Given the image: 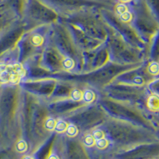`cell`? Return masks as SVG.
Here are the masks:
<instances>
[{"label": "cell", "instance_id": "6da1fadb", "mask_svg": "<svg viewBox=\"0 0 159 159\" xmlns=\"http://www.w3.org/2000/svg\"><path fill=\"white\" fill-rule=\"evenodd\" d=\"M148 107L153 111H159V96L156 95H153L148 99Z\"/></svg>", "mask_w": 159, "mask_h": 159}, {"label": "cell", "instance_id": "7a4b0ae2", "mask_svg": "<svg viewBox=\"0 0 159 159\" xmlns=\"http://www.w3.org/2000/svg\"><path fill=\"white\" fill-rule=\"evenodd\" d=\"M68 127V124L65 123V121H62V120H60L57 123H56L55 125L54 130L55 131L57 132V133H63V132L66 131Z\"/></svg>", "mask_w": 159, "mask_h": 159}, {"label": "cell", "instance_id": "3957f363", "mask_svg": "<svg viewBox=\"0 0 159 159\" xmlns=\"http://www.w3.org/2000/svg\"><path fill=\"white\" fill-rule=\"evenodd\" d=\"M16 150L18 153H25L28 149V145L25 140H19L18 143H16Z\"/></svg>", "mask_w": 159, "mask_h": 159}, {"label": "cell", "instance_id": "277c9868", "mask_svg": "<svg viewBox=\"0 0 159 159\" xmlns=\"http://www.w3.org/2000/svg\"><path fill=\"white\" fill-rule=\"evenodd\" d=\"M83 142H84V144L88 147H92L96 144V140H95V139L93 138V136L91 135V134L85 136Z\"/></svg>", "mask_w": 159, "mask_h": 159}, {"label": "cell", "instance_id": "5b68a950", "mask_svg": "<svg viewBox=\"0 0 159 159\" xmlns=\"http://www.w3.org/2000/svg\"><path fill=\"white\" fill-rule=\"evenodd\" d=\"M66 133L69 137H75L78 134V129L75 125H69L66 130Z\"/></svg>", "mask_w": 159, "mask_h": 159}, {"label": "cell", "instance_id": "8992f818", "mask_svg": "<svg viewBox=\"0 0 159 159\" xmlns=\"http://www.w3.org/2000/svg\"><path fill=\"white\" fill-rule=\"evenodd\" d=\"M95 145L100 150H103V149L107 148V146H108V141L105 138H103V139L96 140V144Z\"/></svg>", "mask_w": 159, "mask_h": 159}, {"label": "cell", "instance_id": "52a82bcc", "mask_svg": "<svg viewBox=\"0 0 159 159\" xmlns=\"http://www.w3.org/2000/svg\"><path fill=\"white\" fill-rule=\"evenodd\" d=\"M12 71V70H11ZM11 70H8L7 68V70L3 71V72H0V80L2 82H7L10 81L11 79Z\"/></svg>", "mask_w": 159, "mask_h": 159}, {"label": "cell", "instance_id": "ba28073f", "mask_svg": "<svg viewBox=\"0 0 159 159\" xmlns=\"http://www.w3.org/2000/svg\"><path fill=\"white\" fill-rule=\"evenodd\" d=\"M83 98L84 99L85 102H88V103H90L92 102L93 99H94V93L90 90L85 91L84 93L83 94Z\"/></svg>", "mask_w": 159, "mask_h": 159}, {"label": "cell", "instance_id": "9c48e42d", "mask_svg": "<svg viewBox=\"0 0 159 159\" xmlns=\"http://www.w3.org/2000/svg\"><path fill=\"white\" fill-rule=\"evenodd\" d=\"M148 71L150 74L152 75H157L159 73V65L156 62L152 63L151 65L149 66Z\"/></svg>", "mask_w": 159, "mask_h": 159}, {"label": "cell", "instance_id": "30bf717a", "mask_svg": "<svg viewBox=\"0 0 159 159\" xmlns=\"http://www.w3.org/2000/svg\"><path fill=\"white\" fill-rule=\"evenodd\" d=\"M71 97L75 101H79L83 97V94H82V92L80 91L77 90V89H75L71 93Z\"/></svg>", "mask_w": 159, "mask_h": 159}, {"label": "cell", "instance_id": "8fae6325", "mask_svg": "<svg viewBox=\"0 0 159 159\" xmlns=\"http://www.w3.org/2000/svg\"><path fill=\"white\" fill-rule=\"evenodd\" d=\"M62 65L65 69H72L74 67V61L71 58H65L63 61Z\"/></svg>", "mask_w": 159, "mask_h": 159}, {"label": "cell", "instance_id": "7c38bea8", "mask_svg": "<svg viewBox=\"0 0 159 159\" xmlns=\"http://www.w3.org/2000/svg\"><path fill=\"white\" fill-rule=\"evenodd\" d=\"M55 125H56V122H55L54 119H48L45 123V128L47 129V130H54Z\"/></svg>", "mask_w": 159, "mask_h": 159}, {"label": "cell", "instance_id": "4fadbf2b", "mask_svg": "<svg viewBox=\"0 0 159 159\" xmlns=\"http://www.w3.org/2000/svg\"><path fill=\"white\" fill-rule=\"evenodd\" d=\"M31 41H32V43L34 45H40L43 42V38H42V37L41 35L36 34L33 37Z\"/></svg>", "mask_w": 159, "mask_h": 159}, {"label": "cell", "instance_id": "5bb4252c", "mask_svg": "<svg viewBox=\"0 0 159 159\" xmlns=\"http://www.w3.org/2000/svg\"><path fill=\"white\" fill-rule=\"evenodd\" d=\"M92 136H93V138L95 139V140H98V139L104 138V133L100 130H95V131H93Z\"/></svg>", "mask_w": 159, "mask_h": 159}, {"label": "cell", "instance_id": "9a60e30c", "mask_svg": "<svg viewBox=\"0 0 159 159\" xmlns=\"http://www.w3.org/2000/svg\"><path fill=\"white\" fill-rule=\"evenodd\" d=\"M120 18L123 22H130V19H131V15L128 11H126V12L120 15Z\"/></svg>", "mask_w": 159, "mask_h": 159}, {"label": "cell", "instance_id": "2e32d148", "mask_svg": "<svg viewBox=\"0 0 159 159\" xmlns=\"http://www.w3.org/2000/svg\"><path fill=\"white\" fill-rule=\"evenodd\" d=\"M116 11H117V13L119 15H121L122 14H123V13H125L126 11H127V8L125 5L121 4V5L118 6L117 8H116Z\"/></svg>", "mask_w": 159, "mask_h": 159}, {"label": "cell", "instance_id": "e0dca14e", "mask_svg": "<svg viewBox=\"0 0 159 159\" xmlns=\"http://www.w3.org/2000/svg\"><path fill=\"white\" fill-rule=\"evenodd\" d=\"M7 66H6L5 65H3V64H0V72L7 70Z\"/></svg>", "mask_w": 159, "mask_h": 159}, {"label": "cell", "instance_id": "ac0fdd59", "mask_svg": "<svg viewBox=\"0 0 159 159\" xmlns=\"http://www.w3.org/2000/svg\"><path fill=\"white\" fill-rule=\"evenodd\" d=\"M47 159H60V158H59V157L57 155V154H52L49 156V157H48Z\"/></svg>", "mask_w": 159, "mask_h": 159}, {"label": "cell", "instance_id": "d6986e66", "mask_svg": "<svg viewBox=\"0 0 159 159\" xmlns=\"http://www.w3.org/2000/svg\"><path fill=\"white\" fill-rule=\"evenodd\" d=\"M134 82L138 84H142L143 83V79L141 77H137L134 79Z\"/></svg>", "mask_w": 159, "mask_h": 159}, {"label": "cell", "instance_id": "ffe728a7", "mask_svg": "<svg viewBox=\"0 0 159 159\" xmlns=\"http://www.w3.org/2000/svg\"><path fill=\"white\" fill-rule=\"evenodd\" d=\"M22 159H34V157H32L31 156H24Z\"/></svg>", "mask_w": 159, "mask_h": 159}, {"label": "cell", "instance_id": "44dd1931", "mask_svg": "<svg viewBox=\"0 0 159 159\" xmlns=\"http://www.w3.org/2000/svg\"><path fill=\"white\" fill-rule=\"evenodd\" d=\"M122 1H124V2H128L130 0H122Z\"/></svg>", "mask_w": 159, "mask_h": 159}]
</instances>
